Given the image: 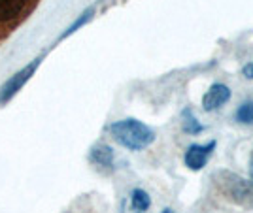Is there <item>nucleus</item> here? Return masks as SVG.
I'll return each instance as SVG.
<instances>
[{"label": "nucleus", "instance_id": "f257e3e1", "mask_svg": "<svg viewBox=\"0 0 253 213\" xmlns=\"http://www.w3.org/2000/svg\"><path fill=\"white\" fill-rule=\"evenodd\" d=\"M110 134L119 145L130 151H142L155 142V132L138 119H121L110 125Z\"/></svg>", "mask_w": 253, "mask_h": 213}, {"label": "nucleus", "instance_id": "f03ea898", "mask_svg": "<svg viewBox=\"0 0 253 213\" xmlns=\"http://www.w3.org/2000/svg\"><path fill=\"white\" fill-rule=\"evenodd\" d=\"M227 179L223 181V191L231 198H234L240 204H250V198L253 196V181L242 179L234 174H223Z\"/></svg>", "mask_w": 253, "mask_h": 213}, {"label": "nucleus", "instance_id": "7ed1b4c3", "mask_svg": "<svg viewBox=\"0 0 253 213\" xmlns=\"http://www.w3.org/2000/svg\"><path fill=\"white\" fill-rule=\"evenodd\" d=\"M215 149V142H208V143H191L187 151H185V166L189 170H202L206 166L208 159L211 157V153Z\"/></svg>", "mask_w": 253, "mask_h": 213}, {"label": "nucleus", "instance_id": "20e7f679", "mask_svg": "<svg viewBox=\"0 0 253 213\" xmlns=\"http://www.w3.org/2000/svg\"><path fill=\"white\" fill-rule=\"evenodd\" d=\"M231 98V89L225 83H213V85L206 91V95L202 96V107L206 111H213L219 109L223 104H227Z\"/></svg>", "mask_w": 253, "mask_h": 213}, {"label": "nucleus", "instance_id": "39448f33", "mask_svg": "<svg viewBox=\"0 0 253 213\" xmlns=\"http://www.w3.org/2000/svg\"><path fill=\"white\" fill-rule=\"evenodd\" d=\"M38 66V63H34L32 66H27V68H23L21 72H17V74L11 77L10 81L6 83V85L0 89V104H4V102H8L11 96L15 95L23 85H25V81L29 79L34 72V68Z\"/></svg>", "mask_w": 253, "mask_h": 213}, {"label": "nucleus", "instance_id": "423d86ee", "mask_svg": "<svg viewBox=\"0 0 253 213\" xmlns=\"http://www.w3.org/2000/svg\"><path fill=\"white\" fill-rule=\"evenodd\" d=\"M29 0H0V25L13 23L27 10Z\"/></svg>", "mask_w": 253, "mask_h": 213}, {"label": "nucleus", "instance_id": "0eeeda50", "mask_svg": "<svg viewBox=\"0 0 253 213\" xmlns=\"http://www.w3.org/2000/svg\"><path fill=\"white\" fill-rule=\"evenodd\" d=\"M89 157L98 166H104V168L114 166V151H112V147H108V145H96V147H93Z\"/></svg>", "mask_w": 253, "mask_h": 213}, {"label": "nucleus", "instance_id": "6e6552de", "mask_svg": "<svg viewBox=\"0 0 253 213\" xmlns=\"http://www.w3.org/2000/svg\"><path fill=\"white\" fill-rule=\"evenodd\" d=\"M151 206V198L146 191L142 189H134L132 194H130V208L134 213H146Z\"/></svg>", "mask_w": 253, "mask_h": 213}, {"label": "nucleus", "instance_id": "1a4fd4ad", "mask_svg": "<svg viewBox=\"0 0 253 213\" xmlns=\"http://www.w3.org/2000/svg\"><path fill=\"white\" fill-rule=\"evenodd\" d=\"M183 130H185L187 134H199V132L204 130V125H201V123L197 121L193 109H185V111H183Z\"/></svg>", "mask_w": 253, "mask_h": 213}, {"label": "nucleus", "instance_id": "9d476101", "mask_svg": "<svg viewBox=\"0 0 253 213\" xmlns=\"http://www.w3.org/2000/svg\"><path fill=\"white\" fill-rule=\"evenodd\" d=\"M236 121H238V123H244V125L253 123V102L252 100H248V102L240 104L238 111H236Z\"/></svg>", "mask_w": 253, "mask_h": 213}, {"label": "nucleus", "instance_id": "9b49d317", "mask_svg": "<svg viewBox=\"0 0 253 213\" xmlns=\"http://www.w3.org/2000/svg\"><path fill=\"white\" fill-rule=\"evenodd\" d=\"M91 13H93V11L89 10V11H85L84 15H82V17H80V19H78V21L74 23V25H72V27H70V29H68V31L64 32V36H70V34H72V32H76L78 31V29H80V27H82V25H85V23H87V19H89V17H91Z\"/></svg>", "mask_w": 253, "mask_h": 213}, {"label": "nucleus", "instance_id": "f8f14e48", "mask_svg": "<svg viewBox=\"0 0 253 213\" xmlns=\"http://www.w3.org/2000/svg\"><path fill=\"white\" fill-rule=\"evenodd\" d=\"M242 74H244V77H248V79H253V63H250V64H246V66H244Z\"/></svg>", "mask_w": 253, "mask_h": 213}, {"label": "nucleus", "instance_id": "ddd939ff", "mask_svg": "<svg viewBox=\"0 0 253 213\" xmlns=\"http://www.w3.org/2000/svg\"><path fill=\"white\" fill-rule=\"evenodd\" d=\"M250 176H252L253 179V153H252V159H250Z\"/></svg>", "mask_w": 253, "mask_h": 213}, {"label": "nucleus", "instance_id": "4468645a", "mask_svg": "<svg viewBox=\"0 0 253 213\" xmlns=\"http://www.w3.org/2000/svg\"><path fill=\"white\" fill-rule=\"evenodd\" d=\"M161 213H174V212H172V210H169V208H167V210H163V212H161Z\"/></svg>", "mask_w": 253, "mask_h": 213}]
</instances>
